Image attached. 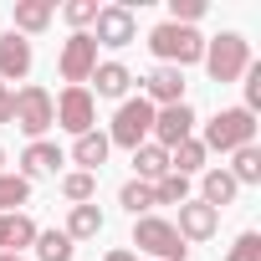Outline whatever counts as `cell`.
<instances>
[{
    "label": "cell",
    "mask_w": 261,
    "mask_h": 261,
    "mask_svg": "<svg viewBox=\"0 0 261 261\" xmlns=\"http://www.w3.org/2000/svg\"><path fill=\"white\" fill-rule=\"evenodd\" d=\"M149 51L159 57V67H190V62H200L205 57V36L195 31V26H174V21H159L154 31H149Z\"/></svg>",
    "instance_id": "obj_1"
},
{
    "label": "cell",
    "mask_w": 261,
    "mask_h": 261,
    "mask_svg": "<svg viewBox=\"0 0 261 261\" xmlns=\"http://www.w3.org/2000/svg\"><path fill=\"white\" fill-rule=\"evenodd\" d=\"M205 72H210V82H241L246 77V67H251V41L241 36V31H220V36H210L205 41Z\"/></svg>",
    "instance_id": "obj_2"
},
{
    "label": "cell",
    "mask_w": 261,
    "mask_h": 261,
    "mask_svg": "<svg viewBox=\"0 0 261 261\" xmlns=\"http://www.w3.org/2000/svg\"><path fill=\"white\" fill-rule=\"evenodd\" d=\"M205 154L215 149V154H236V149H246V144H256V113H246V108H220L210 123H205Z\"/></svg>",
    "instance_id": "obj_3"
},
{
    "label": "cell",
    "mask_w": 261,
    "mask_h": 261,
    "mask_svg": "<svg viewBox=\"0 0 261 261\" xmlns=\"http://www.w3.org/2000/svg\"><path fill=\"white\" fill-rule=\"evenodd\" d=\"M11 123L21 128V134L36 144L41 134H46V128L57 123V97L46 92V87H36V82H26L16 97H11Z\"/></svg>",
    "instance_id": "obj_4"
},
{
    "label": "cell",
    "mask_w": 261,
    "mask_h": 261,
    "mask_svg": "<svg viewBox=\"0 0 261 261\" xmlns=\"http://www.w3.org/2000/svg\"><path fill=\"white\" fill-rule=\"evenodd\" d=\"M149 128H154V102L149 97H123L118 113H113V123H108V144L134 154L139 144H149Z\"/></svg>",
    "instance_id": "obj_5"
},
{
    "label": "cell",
    "mask_w": 261,
    "mask_h": 261,
    "mask_svg": "<svg viewBox=\"0 0 261 261\" xmlns=\"http://www.w3.org/2000/svg\"><path fill=\"white\" fill-rule=\"evenodd\" d=\"M134 246L149 251L154 261H185V256H190V246L179 241L174 220H159V215H139V220H134Z\"/></svg>",
    "instance_id": "obj_6"
},
{
    "label": "cell",
    "mask_w": 261,
    "mask_h": 261,
    "mask_svg": "<svg viewBox=\"0 0 261 261\" xmlns=\"http://www.w3.org/2000/svg\"><path fill=\"white\" fill-rule=\"evenodd\" d=\"M57 123L67 128L72 139L92 134V128H97V97H92V87H62V97H57Z\"/></svg>",
    "instance_id": "obj_7"
},
{
    "label": "cell",
    "mask_w": 261,
    "mask_h": 261,
    "mask_svg": "<svg viewBox=\"0 0 261 261\" xmlns=\"http://www.w3.org/2000/svg\"><path fill=\"white\" fill-rule=\"evenodd\" d=\"M195 108L190 102H169V108H154V128H149V144H159V149H179L185 139H195Z\"/></svg>",
    "instance_id": "obj_8"
},
{
    "label": "cell",
    "mask_w": 261,
    "mask_h": 261,
    "mask_svg": "<svg viewBox=\"0 0 261 261\" xmlns=\"http://www.w3.org/2000/svg\"><path fill=\"white\" fill-rule=\"evenodd\" d=\"M87 36H92L97 46H113V51H118V46H134V41H139V21H134L128 6H102Z\"/></svg>",
    "instance_id": "obj_9"
},
{
    "label": "cell",
    "mask_w": 261,
    "mask_h": 261,
    "mask_svg": "<svg viewBox=\"0 0 261 261\" xmlns=\"http://www.w3.org/2000/svg\"><path fill=\"white\" fill-rule=\"evenodd\" d=\"M57 67H62V82H67V87H82V82L92 77V67H97V41H92L87 31H72Z\"/></svg>",
    "instance_id": "obj_10"
},
{
    "label": "cell",
    "mask_w": 261,
    "mask_h": 261,
    "mask_svg": "<svg viewBox=\"0 0 261 261\" xmlns=\"http://www.w3.org/2000/svg\"><path fill=\"white\" fill-rule=\"evenodd\" d=\"M174 230H179V241H185V246H190V241H210V236L220 230V210H210L205 200H185V205H179Z\"/></svg>",
    "instance_id": "obj_11"
},
{
    "label": "cell",
    "mask_w": 261,
    "mask_h": 261,
    "mask_svg": "<svg viewBox=\"0 0 261 261\" xmlns=\"http://www.w3.org/2000/svg\"><path fill=\"white\" fill-rule=\"evenodd\" d=\"M31 41L26 36H16V31H6V36H0V82H21V77H31Z\"/></svg>",
    "instance_id": "obj_12"
},
{
    "label": "cell",
    "mask_w": 261,
    "mask_h": 261,
    "mask_svg": "<svg viewBox=\"0 0 261 261\" xmlns=\"http://www.w3.org/2000/svg\"><path fill=\"white\" fill-rule=\"evenodd\" d=\"M67 164V154L51 144V139H36V144H26V154H21V179H46V174H57Z\"/></svg>",
    "instance_id": "obj_13"
},
{
    "label": "cell",
    "mask_w": 261,
    "mask_h": 261,
    "mask_svg": "<svg viewBox=\"0 0 261 261\" xmlns=\"http://www.w3.org/2000/svg\"><path fill=\"white\" fill-rule=\"evenodd\" d=\"M26 246H36V220H31L26 210H11V215H0V251L21 256Z\"/></svg>",
    "instance_id": "obj_14"
},
{
    "label": "cell",
    "mask_w": 261,
    "mask_h": 261,
    "mask_svg": "<svg viewBox=\"0 0 261 261\" xmlns=\"http://www.w3.org/2000/svg\"><path fill=\"white\" fill-rule=\"evenodd\" d=\"M144 87H149V102H159V108L185 102V72H179V67H154V72L144 77Z\"/></svg>",
    "instance_id": "obj_15"
},
{
    "label": "cell",
    "mask_w": 261,
    "mask_h": 261,
    "mask_svg": "<svg viewBox=\"0 0 261 261\" xmlns=\"http://www.w3.org/2000/svg\"><path fill=\"white\" fill-rule=\"evenodd\" d=\"M51 16H57V6L51 0H16V36H36V31H46L51 26Z\"/></svg>",
    "instance_id": "obj_16"
},
{
    "label": "cell",
    "mask_w": 261,
    "mask_h": 261,
    "mask_svg": "<svg viewBox=\"0 0 261 261\" xmlns=\"http://www.w3.org/2000/svg\"><path fill=\"white\" fill-rule=\"evenodd\" d=\"M87 82H97V97H128V87H134V72H128L123 62H97Z\"/></svg>",
    "instance_id": "obj_17"
},
{
    "label": "cell",
    "mask_w": 261,
    "mask_h": 261,
    "mask_svg": "<svg viewBox=\"0 0 261 261\" xmlns=\"http://www.w3.org/2000/svg\"><path fill=\"white\" fill-rule=\"evenodd\" d=\"M108 149H113L108 134H97V128H92V134H82V139L72 144V164H82L87 174H97V169L108 164Z\"/></svg>",
    "instance_id": "obj_18"
},
{
    "label": "cell",
    "mask_w": 261,
    "mask_h": 261,
    "mask_svg": "<svg viewBox=\"0 0 261 261\" xmlns=\"http://www.w3.org/2000/svg\"><path fill=\"white\" fill-rule=\"evenodd\" d=\"M236 190H241V185H236L225 169H205V179H200V200H205L210 210H225V205L236 200Z\"/></svg>",
    "instance_id": "obj_19"
},
{
    "label": "cell",
    "mask_w": 261,
    "mask_h": 261,
    "mask_svg": "<svg viewBox=\"0 0 261 261\" xmlns=\"http://www.w3.org/2000/svg\"><path fill=\"white\" fill-rule=\"evenodd\" d=\"M92 236H102V210L97 205H72L67 210V241L77 246V241H92Z\"/></svg>",
    "instance_id": "obj_20"
},
{
    "label": "cell",
    "mask_w": 261,
    "mask_h": 261,
    "mask_svg": "<svg viewBox=\"0 0 261 261\" xmlns=\"http://www.w3.org/2000/svg\"><path fill=\"white\" fill-rule=\"evenodd\" d=\"M134 169H139L144 185L164 179V174H169V149H159V144H139V149H134Z\"/></svg>",
    "instance_id": "obj_21"
},
{
    "label": "cell",
    "mask_w": 261,
    "mask_h": 261,
    "mask_svg": "<svg viewBox=\"0 0 261 261\" xmlns=\"http://www.w3.org/2000/svg\"><path fill=\"white\" fill-rule=\"evenodd\" d=\"M200 169H205V144H200V139H185L179 149H169V174H185V179H190V174H200Z\"/></svg>",
    "instance_id": "obj_22"
},
{
    "label": "cell",
    "mask_w": 261,
    "mask_h": 261,
    "mask_svg": "<svg viewBox=\"0 0 261 261\" xmlns=\"http://www.w3.org/2000/svg\"><path fill=\"white\" fill-rule=\"evenodd\" d=\"M236 185H261V149L256 144H246V149H236V159H230V169H225Z\"/></svg>",
    "instance_id": "obj_23"
},
{
    "label": "cell",
    "mask_w": 261,
    "mask_h": 261,
    "mask_svg": "<svg viewBox=\"0 0 261 261\" xmlns=\"http://www.w3.org/2000/svg\"><path fill=\"white\" fill-rule=\"evenodd\" d=\"M77 246L67 241V230H36V261H72Z\"/></svg>",
    "instance_id": "obj_24"
},
{
    "label": "cell",
    "mask_w": 261,
    "mask_h": 261,
    "mask_svg": "<svg viewBox=\"0 0 261 261\" xmlns=\"http://www.w3.org/2000/svg\"><path fill=\"white\" fill-rule=\"evenodd\" d=\"M118 205H123L128 215H134V220H139V215H149V210H154V185H144V179H128V185L118 190Z\"/></svg>",
    "instance_id": "obj_25"
},
{
    "label": "cell",
    "mask_w": 261,
    "mask_h": 261,
    "mask_svg": "<svg viewBox=\"0 0 261 261\" xmlns=\"http://www.w3.org/2000/svg\"><path fill=\"white\" fill-rule=\"evenodd\" d=\"M62 195H67L72 205H92V195H97V174H87V169L62 174Z\"/></svg>",
    "instance_id": "obj_26"
},
{
    "label": "cell",
    "mask_w": 261,
    "mask_h": 261,
    "mask_svg": "<svg viewBox=\"0 0 261 261\" xmlns=\"http://www.w3.org/2000/svg\"><path fill=\"white\" fill-rule=\"evenodd\" d=\"M26 200H31V179H21V174H0V215L21 210Z\"/></svg>",
    "instance_id": "obj_27"
},
{
    "label": "cell",
    "mask_w": 261,
    "mask_h": 261,
    "mask_svg": "<svg viewBox=\"0 0 261 261\" xmlns=\"http://www.w3.org/2000/svg\"><path fill=\"white\" fill-rule=\"evenodd\" d=\"M185 200H190V179H185V174L154 179V205H185Z\"/></svg>",
    "instance_id": "obj_28"
},
{
    "label": "cell",
    "mask_w": 261,
    "mask_h": 261,
    "mask_svg": "<svg viewBox=\"0 0 261 261\" xmlns=\"http://www.w3.org/2000/svg\"><path fill=\"white\" fill-rule=\"evenodd\" d=\"M225 261H261V236H256V230H241L236 246L225 251Z\"/></svg>",
    "instance_id": "obj_29"
},
{
    "label": "cell",
    "mask_w": 261,
    "mask_h": 261,
    "mask_svg": "<svg viewBox=\"0 0 261 261\" xmlns=\"http://www.w3.org/2000/svg\"><path fill=\"white\" fill-rule=\"evenodd\" d=\"M97 11H102L97 0H67V6H62V16H67L77 31H82V26H92V21H97Z\"/></svg>",
    "instance_id": "obj_30"
},
{
    "label": "cell",
    "mask_w": 261,
    "mask_h": 261,
    "mask_svg": "<svg viewBox=\"0 0 261 261\" xmlns=\"http://www.w3.org/2000/svg\"><path fill=\"white\" fill-rule=\"evenodd\" d=\"M205 16V0H169V21L174 26H195Z\"/></svg>",
    "instance_id": "obj_31"
},
{
    "label": "cell",
    "mask_w": 261,
    "mask_h": 261,
    "mask_svg": "<svg viewBox=\"0 0 261 261\" xmlns=\"http://www.w3.org/2000/svg\"><path fill=\"white\" fill-rule=\"evenodd\" d=\"M0 123H11V87L0 82Z\"/></svg>",
    "instance_id": "obj_32"
},
{
    "label": "cell",
    "mask_w": 261,
    "mask_h": 261,
    "mask_svg": "<svg viewBox=\"0 0 261 261\" xmlns=\"http://www.w3.org/2000/svg\"><path fill=\"white\" fill-rule=\"evenodd\" d=\"M102 261H139V256H134V251H108Z\"/></svg>",
    "instance_id": "obj_33"
},
{
    "label": "cell",
    "mask_w": 261,
    "mask_h": 261,
    "mask_svg": "<svg viewBox=\"0 0 261 261\" xmlns=\"http://www.w3.org/2000/svg\"><path fill=\"white\" fill-rule=\"evenodd\" d=\"M0 261H26V256H11V251H0Z\"/></svg>",
    "instance_id": "obj_34"
},
{
    "label": "cell",
    "mask_w": 261,
    "mask_h": 261,
    "mask_svg": "<svg viewBox=\"0 0 261 261\" xmlns=\"http://www.w3.org/2000/svg\"><path fill=\"white\" fill-rule=\"evenodd\" d=\"M0 164H6V154H0Z\"/></svg>",
    "instance_id": "obj_35"
}]
</instances>
